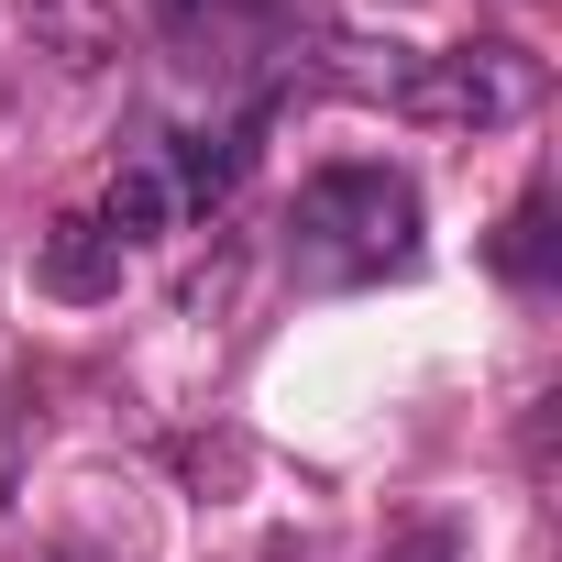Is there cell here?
Returning <instances> with one entry per match:
<instances>
[{"instance_id":"6da1fadb","label":"cell","mask_w":562,"mask_h":562,"mask_svg":"<svg viewBox=\"0 0 562 562\" xmlns=\"http://www.w3.org/2000/svg\"><path fill=\"white\" fill-rule=\"evenodd\" d=\"M419 265V188L408 166H310L288 199V276L321 299L342 288H386V276Z\"/></svg>"},{"instance_id":"7a4b0ae2","label":"cell","mask_w":562,"mask_h":562,"mask_svg":"<svg viewBox=\"0 0 562 562\" xmlns=\"http://www.w3.org/2000/svg\"><path fill=\"white\" fill-rule=\"evenodd\" d=\"M353 89H375L408 122H441V133H496V122H529L551 78L518 45H441V56H408V67H353Z\"/></svg>"},{"instance_id":"3957f363","label":"cell","mask_w":562,"mask_h":562,"mask_svg":"<svg viewBox=\"0 0 562 562\" xmlns=\"http://www.w3.org/2000/svg\"><path fill=\"white\" fill-rule=\"evenodd\" d=\"M155 12L188 67H265V56H288L299 0H155Z\"/></svg>"},{"instance_id":"277c9868","label":"cell","mask_w":562,"mask_h":562,"mask_svg":"<svg viewBox=\"0 0 562 562\" xmlns=\"http://www.w3.org/2000/svg\"><path fill=\"white\" fill-rule=\"evenodd\" d=\"M34 276H45V288L56 299H111L122 288V243L89 221V210H67L56 232H45V254H34Z\"/></svg>"},{"instance_id":"5b68a950","label":"cell","mask_w":562,"mask_h":562,"mask_svg":"<svg viewBox=\"0 0 562 562\" xmlns=\"http://www.w3.org/2000/svg\"><path fill=\"white\" fill-rule=\"evenodd\" d=\"M496 276H507V288H551V276H562V232H551V177H529L518 188V210H507V232H496Z\"/></svg>"},{"instance_id":"8992f818","label":"cell","mask_w":562,"mask_h":562,"mask_svg":"<svg viewBox=\"0 0 562 562\" xmlns=\"http://www.w3.org/2000/svg\"><path fill=\"white\" fill-rule=\"evenodd\" d=\"M23 34H34V45H56L67 67H100V56H111V0H34Z\"/></svg>"},{"instance_id":"52a82bcc","label":"cell","mask_w":562,"mask_h":562,"mask_svg":"<svg viewBox=\"0 0 562 562\" xmlns=\"http://www.w3.org/2000/svg\"><path fill=\"white\" fill-rule=\"evenodd\" d=\"M375 562H474V551H463V529H452V518H419V529H397Z\"/></svg>"},{"instance_id":"ba28073f","label":"cell","mask_w":562,"mask_h":562,"mask_svg":"<svg viewBox=\"0 0 562 562\" xmlns=\"http://www.w3.org/2000/svg\"><path fill=\"white\" fill-rule=\"evenodd\" d=\"M12 474H23V419H12V397H0V507H12Z\"/></svg>"}]
</instances>
